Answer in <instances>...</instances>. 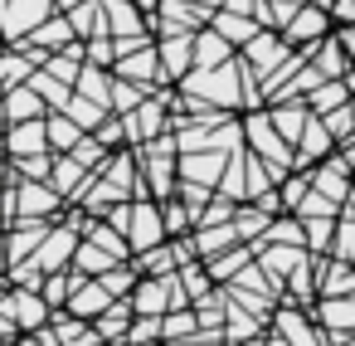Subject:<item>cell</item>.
<instances>
[{
  "label": "cell",
  "mask_w": 355,
  "mask_h": 346,
  "mask_svg": "<svg viewBox=\"0 0 355 346\" xmlns=\"http://www.w3.org/2000/svg\"><path fill=\"white\" fill-rule=\"evenodd\" d=\"M107 302H112V297L98 288V278H78V283H73V293H69V302H64V312H69V317H83V322H93V317H98Z\"/></svg>",
  "instance_id": "obj_18"
},
{
  "label": "cell",
  "mask_w": 355,
  "mask_h": 346,
  "mask_svg": "<svg viewBox=\"0 0 355 346\" xmlns=\"http://www.w3.org/2000/svg\"><path fill=\"white\" fill-rule=\"evenodd\" d=\"M156 69H161V83H175L190 74V35H166L156 44Z\"/></svg>",
  "instance_id": "obj_14"
},
{
  "label": "cell",
  "mask_w": 355,
  "mask_h": 346,
  "mask_svg": "<svg viewBox=\"0 0 355 346\" xmlns=\"http://www.w3.org/2000/svg\"><path fill=\"white\" fill-rule=\"evenodd\" d=\"M49 331H54V341H59V346H98V331H93V322H83V317H69L64 307H54V312H49Z\"/></svg>",
  "instance_id": "obj_20"
},
{
  "label": "cell",
  "mask_w": 355,
  "mask_h": 346,
  "mask_svg": "<svg viewBox=\"0 0 355 346\" xmlns=\"http://www.w3.org/2000/svg\"><path fill=\"white\" fill-rule=\"evenodd\" d=\"M336 151V142H331V132L321 127V117H306V127H302V137L292 142V171H306V166H316V161H326Z\"/></svg>",
  "instance_id": "obj_11"
},
{
  "label": "cell",
  "mask_w": 355,
  "mask_h": 346,
  "mask_svg": "<svg viewBox=\"0 0 355 346\" xmlns=\"http://www.w3.org/2000/svg\"><path fill=\"white\" fill-rule=\"evenodd\" d=\"M132 6H137V10H156V0H132Z\"/></svg>",
  "instance_id": "obj_42"
},
{
  "label": "cell",
  "mask_w": 355,
  "mask_h": 346,
  "mask_svg": "<svg viewBox=\"0 0 355 346\" xmlns=\"http://www.w3.org/2000/svg\"><path fill=\"white\" fill-rule=\"evenodd\" d=\"M268 322H272V331H277L287 346H326V331H321L302 307H287V302H282L277 317H268Z\"/></svg>",
  "instance_id": "obj_9"
},
{
  "label": "cell",
  "mask_w": 355,
  "mask_h": 346,
  "mask_svg": "<svg viewBox=\"0 0 355 346\" xmlns=\"http://www.w3.org/2000/svg\"><path fill=\"white\" fill-rule=\"evenodd\" d=\"M59 113H64V117H69L78 132H93V127L107 117V108H98V103H88V98H78V93H69V103H64Z\"/></svg>",
  "instance_id": "obj_28"
},
{
  "label": "cell",
  "mask_w": 355,
  "mask_h": 346,
  "mask_svg": "<svg viewBox=\"0 0 355 346\" xmlns=\"http://www.w3.org/2000/svg\"><path fill=\"white\" fill-rule=\"evenodd\" d=\"M311 307H316V327L326 331V341L355 331V297H311Z\"/></svg>",
  "instance_id": "obj_13"
},
{
  "label": "cell",
  "mask_w": 355,
  "mask_h": 346,
  "mask_svg": "<svg viewBox=\"0 0 355 346\" xmlns=\"http://www.w3.org/2000/svg\"><path fill=\"white\" fill-rule=\"evenodd\" d=\"M161 239H166V229H161L156 200H151V195H137V200H132V220H127V249L141 254V249H151V244H161Z\"/></svg>",
  "instance_id": "obj_7"
},
{
  "label": "cell",
  "mask_w": 355,
  "mask_h": 346,
  "mask_svg": "<svg viewBox=\"0 0 355 346\" xmlns=\"http://www.w3.org/2000/svg\"><path fill=\"white\" fill-rule=\"evenodd\" d=\"M40 122H44V147H49L54 156H64V151H69V147H73V142L83 137V132H78V127H73V122H69L64 113H44Z\"/></svg>",
  "instance_id": "obj_26"
},
{
  "label": "cell",
  "mask_w": 355,
  "mask_h": 346,
  "mask_svg": "<svg viewBox=\"0 0 355 346\" xmlns=\"http://www.w3.org/2000/svg\"><path fill=\"white\" fill-rule=\"evenodd\" d=\"M224 161H229L224 151H180L175 156V181H195V186H209L214 190Z\"/></svg>",
  "instance_id": "obj_12"
},
{
  "label": "cell",
  "mask_w": 355,
  "mask_h": 346,
  "mask_svg": "<svg viewBox=\"0 0 355 346\" xmlns=\"http://www.w3.org/2000/svg\"><path fill=\"white\" fill-rule=\"evenodd\" d=\"M98 346H112V341H98Z\"/></svg>",
  "instance_id": "obj_44"
},
{
  "label": "cell",
  "mask_w": 355,
  "mask_h": 346,
  "mask_svg": "<svg viewBox=\"0 0 355 346\" xmlns=\"http://www.w3.org/2000/svg\"><path fill=\"white\" fill-rule=\"evenodd\" d=\"M10 205H15V220H54L64 210V195L49 186V181H10Z\"/></svg>",
  "instance_id": "obj_2"
},
{
  "label": "cell",
  "mask_w": 355,
  "mask_h": 346,
  "mask_svg": "<svg viewBox=\"0 0 355 346\" xmlns=\"http://www.w3.org/2000/svg\"><path fill=\"white\" fill-rule=\"evenodd\" d=\"M73 249H78V229H69V224H49V234L40 239V249L30 254V263H35L40 273H59V268H69Z\"/></svg>",
  "instance_id": "obj_8"
},
{
  "label": "cell",
  "mask_w": 355,
  "mask_h": 346,
  "mask_svg": "<svg viewBox=\"0 0 355 346\" xmlns=\"http://www.w3.org/2000/svg\"><path fill=\"white\" fill-rule=\"evenodd\" d=\"M49 15H54V0H0V40H25Z\"/></svg>",
  "instance_id": "obj_4"
},
{
  "label": "cell",
  "mask_w": 355,
  "mask_h": 346,
  "mask_svg": "<svg viewBox=\"0 0 355 346\" xmlns=\"http://www.w3.org/2000/svg\"><path fill=\"white\" fill-rule=\"evenodd\" d=\"M287 54H292V49L282 44V35H277V30H258V35L243 44V69H248V74L263 83V79H268V74H272V69H277Z\"/></svg>",
  "instance_id": "obj_6"
},
{
  "label": "cell",
  "mask_w": 355,
  "mask_h": 346,
  "mask_svg": "<svg viewBox=\"0 0 355 346\" xmlns=\"http://www.w3.org/2000/svg\"><path fill=\"white\" fill-rule=\"evenodd\" d=\"M229 215H234V200H219V195H209V205L195 215V229H200V224H224Z\"/></svg>",
  "instance_id": "obj_37"
},
{
  "label": "cell",
  "mask_w": 355,
  "mask_h": 346,
  "mask_svg": "<svg viewBox=\"0 0 355 346\" xmlns=\"http://www.w3.org/2000/svg\"><path fill=\"white\" fill-rule=\"evenodd\" d=\"M107 88H112V69H93V64H83L78 79H73V93L88 98V103H98V108H107Z\"/></svg>",
  "instance_id": "obj_25"
},
{
  "label": "cell",
  "mask_w": 355,
  "mask_h": 346,
  "mask_svg": "<svg viewBox=\"0 0 355 346\" xmlns=\"http://www.w3.org/2000/svg\"><path fill=\"white\" fill-rule=\"evenodd\" d=\"M127 322H132V302H127V297H112V302L93 317V331H98V341L122 346V341H127Z\"/></svg>",
  "instance_id": "obj_19"
},
{
  "label": "cell",
  "mask_w": 355,
  "mask_h": 346,
  "mask_svg": "<svg viewBox=\"0 0 355 346\" xmlns=\"http://www.w3.org/2000/svg\"><path fill=\"white\" fill-rule=\"evenodd\" d=\"M321 127L331 132V142H336V147H345V137H350V127H355V113H350V103H340V108L321 113Z\"/></svg>",
  "instance_id": "obj_34"
},
{
  "label": "cell",
  "mask_w": 355,
  "mask_h": 346,
  "mask_svg": "<svg viewBox=\"0 0 355 346\" xmlns=\"http://www.w3.org/2000/svg\"><path fill=\"white\" fill-rule=\"evenodd\" d=\"M137 278H141V273H137L132 263H112V268L98 273V288H103L107 297H127V293L137 288Z\"/></svg>",
  "instance_id": "obj_30"
},
{
  "label": "cell",
  "mask_w": 355,
  "mask_h": 346,
  "mask_svg": "<svg viewBox=\"0 0 355 346\" xmlns=\"http://www.w3.org/2000/svg\"><path fill=\"white\" fill-rule=\"evenodd\" d=\"M331 35V20H326V10H316V6H302L287 25H282V44L287 49H306V44H316V40H326Z\"/></svg>",
  "instance_id": "obj_10"
},
{
  "label": "cell",
  "mask_w": 355,
  "mask_h": 346,
  "mask_svg": "<svg viewBox=\"0 0 355 346\" xmlns=\"http://www.w3.org/2000/svg\"><path fill=\"white\" fill-rule=\"evenodd\" d=\"M0 273H6V234H0Z\"/></svg>",
  "instance_id": "obj_43"
},
{
  "label": "cell",
  "mask_w": 355,
  "mask_h": 346,
  "mask_svg": "<svg viewBox=\"0 0 355 346\" xmlns=\"http://www.w3.org/2000/svg\"><path fill=\"white\" fill-rule=\"evenodd\" d=\"M229 49H234V44H224L209 25H200V30L190 35V69H219V64L234 59Z\"/></svg>",
  "instance_id": "obj_15"
},
{
  "label": "cell",
  "mask_w": 355,
  "mask_h": 346,
  "mask_svg": "<svg viewBox=\"0 0 355 346\" xmlns=\"http://www.w3.org/2000/svg\"><path fill=\"white\" fill-rule=\"evenodd\" d=\"M146 341H161V317H132L127 322V341L122 346H146Z\"/></svg>",
  "instance_id": "obj_36"
},
{
  "label": "cell",
  "mask_w": 355,
  "mask_h": 346,
  "mask_svg": "<svg viewBox=\"0 0 355 346\" xmlns=\"http://www.w3.org/2000/svg\"><path fill=\"white\" fill-rule=\"evenodd\" d=\"M263 346H287V341H282L277 331H268V336H263Z\"/></svg>",
  "instance_id": "obj_41"
},
{
  "label": "cell",
  "mask_w": 355,
  "mask_h": 346,
  "mask_svg": "<svg viewBox=\"0 0 355 346\" xmlns=\"http://www.w3.org/2000/svg\"><path fill=\"white\" fill-rule=\"evenodd\" d=\"M146 346H161V341H146Z\"/></svg>",
  "instance_id": "obj_45"
},
{
  "label": "cell",
  "mask_w": 355,
  "mask_h": 346,
  "mask_svg": "<svg viewBox=\"0 0 355 346\" xmlns=\"http://www.w3.org/2000/svg\"><path fill=\"white\" fill-rule=\"evenodd\" d=\"M171 278H175V288L185 293V302H190V307H195V302H200V297L214 288V278L205 273V263H200V258H185V263H180Z\"/></svg>",
  "instance_id": "obj_24"
},
{
  "label": "cell",
  "mask_w": 355,
  "mask_h": 346,
  "mask_svg": "<svg viewBox=\"0 0 355 346\" xmlns=\"http://www.w3.org/2000/svg\"><path fill=\"white\" fill-rule=\"evenodd\" d=\"M69 268L78 273V278H98L103 268H112V258L98 249V244H88V239H78V249H73V258H69Z\"/></svg>",
  "instance_id": "obj_29"
},
{
  "label": "cell",
  "mask_w": 355,
  "mask_h": 346,
  "mask_svg": "<svg viewBox=\"0 0 355 346\" xmlns=\"http://www.w3.org/2000/svg\"><path fill=\"white\" fill-rule=\"evenodd\" d=\"M302 103H306V113H311V117H321V113H331V108L350 103V79H321V83H311V88L302 93Z\"/></svg>",
  "instance_id": "obj_17"
},
{
  "label": "cell",
  "mask_w": 355,
  "mask_h": 346,
  "mask_svg": "<svg viewBox=\"0 0 355 346\" xmlns=\"http://www.w3.org/2000/svg\"><path fill=\"white\" fill-rule=\"evenodd\" d=\"M171 346H224V341H219V331H195L185 341H171Z\"/></svg>",
  "instance_id": "obj_39"
},
{
  "label": "cell",
  "mask_w": 355,
  "mask_h": 346,
  "mask_svg": "<svg viewBox=\"0 0 355 346\" xmlns=\"http://www.w3.org/2000/svg\"><path fill=\"white\" fill-rule=\"evenodd\" d=\"M156 210H161V229H166V239H180V234H190V210L171 195V200H156Z\"/></svg>",
  "instance_id": "obj_31"
},
{
  "label": "cell",
  "mask_w": 355,
  "mask_h": 346,
  "mask_svg": "<svg viewBox=\"0 0 355 346\" xmlns=\"http://www.w3.org/2000/svg\"><path fill=\"white\" fill-rule=\"evenodd\" d=\"M0 312L10 317L15 331H40L49 322V302L35 293V288H10L6 297H0Z\"/></svg>",
  "instance_id": "obj_5"
},
{
  "label": "cell",
  "mask_w": 355,
  "mask_h": 346,
  "mask_svg": "<svg viewBox=\"0 0 355 346\" xmlns=\"http://www.w3.org/2000/svg\"><path fill=\"white\" fill-rule=\"evenodd\" d=\"M6 151H10V156L49 151V147H44V122H40V117H30V122H6Z\"/></svg>",
  "instance_id": "obj_22"
},
{
  "label": "cell",
  "mask_w": 355,
  "mask_h": 346,
  "mask_svg": "<svg viewBox=\"0 0 355 346\" xmlns=\"http://www.w3.org/2000/svg\"><path fill=\"white\" fill-rule=\"evenodd\" d=\"M306 117H311V113H306V103H302V98H287V103H268V122H272V132H277V137H282L287 147H292V142L302 137Z\"/></svg>",
  "instance_id": "obj_16"
},
{
  "label": "cell",
  "mask_w": 355,
  "mask_h": 346,
  "mask_svg": "<svg viewBox=\"0 0 355 346\" xmlns=\"http://www.w3.org/2000/svg\"><path fill=\"white\" fill-rule=\"evenodd\" d=\"M83 239H88V244H98V249H103V254H107L112 263H127V258H132L127 239H122V234H117L112 224H103V220H93V224L83 229Z\"/></svg>",
  "instance_id": "obj_27"
},
{
  "label": "cell",
  "mask_w": 355,
  "mask_h": 346,
  "mask_svg": "<svg viewBox=\"0 0 355 346\" xmlns=\"http://www.w3.org/2000/svg\"><path fill=\"white\" fill-rule=\"evenodd\" d=\"M205 25H209L224 44H239V49L258 35V25H253L248 15H234V10H209V20H205Z\"/></svg>",
  "instance_id": "obj_23"
},
{
  "label": "cell",
  "mask_w": 355,
  "mask_h": 346,
  "mask_svg": "<svg viewBox=\"0 0 355 346\" xmlns=\"http://www.w3.org/2000/svg\"><path fill=\"white\" fill-rule=\"evenodd\" d=\"M326 20H331V25H350V20H355V0H331V6H326Z\"/></svg>",
  "instance_id": "obj_38"
},
{
  "label": "cell",
  "mask_w": 355,
  "mask_h": 346,
  "mask_svg": "<svg viewBox=\"0 0 355 346\" xmlns=\"http://www.w3.org/2000/svg\"><path fill=\"white\" fill-rule=\"evenodd\" d=\"M200 327H195V312L190 307H175V312H166L161 317V341H185V336H195Z\"/></svg>",
  "instance_id": "obj_33"
},
{
  "label": "cell",
  "mask_w": 355,
  "mask_h": 346,
  "mask_svg": "<svg viewBox=\"0 0 355 346\" xmlns=\"http://www.w3.org/2000/svg\"><path fill=\"white\" fill-rule=\"evenodd\" d=\"M0 117H6V122H30V117H44V103L30 93V83L0 88Z\"/></svg>",
  "instance_id": "obj_21"
},
{
  "label": "cell",
  "mask_w": 355,
  "mask_h": 346,
  "mask_svg": "<svg viewBox=\"0 0 355 346\" xmlns=\"http://www.w3.org/2000/svg\"><path fill=\"white\" fill-rule=\"evenodd\" d=\"M141 98H146V93H141L137 83H127V79H117V74H112V88H107V113H117V117H122V113H132Z\"/></svg>",
  "instance_id": "obj_32"
},
{
  "label": "cell",
  "mask_w": 355,
  "mask_h": 346,
  "mask_svg": "<svg viewBox=\"0 0 355 346\" xmlns=\"http://www.w3.org/2000/svg\"><path fill=\"white\" fill-rule=\"evenodd\" d=\"M49 161H54V151L15 156V181H49Z\"/></svg>",
  "instance_id": "obj_35"
},
{
  "label": "cell",
  "mask_w": 355,
  "mask_h": 346,
  "mask_svg": "<svg viewBox=\"0 0 355 346\" xmlns=\"http://www.w3.org/2000/svg\"><path fill=\"white\" fill-rule=\"evenodd\" d=\"M127 302H132V317H166L175 307H190L185 293L175 288V278H137Z\"/></svg>",
  "instance_id": "obj_1"
},
{
  "label": "cell",
  "mask_w": 355,
  "mask_h": 346,
  "mask_svg": "<svg viewBox=\"0 0 355 346\" xmlns=\"http://www.w3.org/2000/svg\"><path fill=\"white\" fill-rule=\"evenodd\" d=\"M350 156L345 151H331L326 161H316V166H306V186L316 190V195H326V200H336V205H345L350 200Z\"/></svg>",
  "instance_id": "obj_3"
},
{
  "label": "cell",
  "mask_w": 355,
  "mask_h": 346,
  "mask_svg": "<svg viewBox=\"0 0 355 346\" xmlns=\"http://www.w3.org/2000/svg\"><path fill=\"white\" fill-rule=\"evenodd\" d=\"M10 336H15V327H10V317H6V312H0V341H10Z\"/></svg>",
  "instance_id": "obj_40"
}]
</instances>
